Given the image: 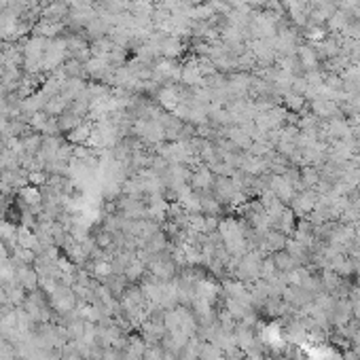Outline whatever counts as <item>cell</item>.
Wrapping results in <instances>:
<instances>
[{"instance_id":"6da1fadb","label":"cell","mask_w":360,"mask_h":360,"mask_svg":"<svg viewBox=\"0 0 360 360\" xmlns=\"http://www.w3.org/2000/svg\"><path fill=\"white\" fill-rule=\"evenodd\" d=\"M191 189L193 191H210L214 186V176L210 168H199L191 174Z\"/></svg>"},{"instance_id":"7a4b0ae2","label":"cell","mask_w":360,"mask_h":360,"mask_svg":"<svg viewBox=\"0 0 360 360\" xmlns=\"http://www.w3.org/2000/svg\"><path fill=\"white\" fill-rule=\"evenodd\" d=\"M91 134H93V127H91V125H83V123H81L79 127L70 129L66 138H68V142H72V144L76 146V144H85V142H87V140L91 138Z\"/></svg>"}]
</instances>
